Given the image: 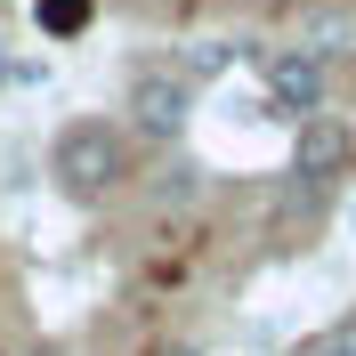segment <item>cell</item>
<instances>
[{"mask_svg": "<svg viewBox=\"0 0 356 356\" xmlns=\"http://www.w3.org/2000/svg\"><path fill=\"white\" fill-rule=\"evenodd\" d=\"M49 178H57V195L65 202H106L122 195V178H130V130H113L106 113H81L65 130L49 138Z\"/></svg>", "mask_w": 356, "mask_h": 356, "instance_id": "6da1fadb", "label": "cell"}, {"mask_svg": "<svg viewBox=\"0 0 356 356\" xmlns=\"http://www.w3.org/2000/svg\"><path fill=\"white\" fill-rule=\"evenodd\" d=\"M186 122H195V81H186L178 65H138L130 81H122V130H130V138L178 146Z\"/></svg>", "mask_w": 356, "mask_h": 356, "instance_id": "7a4b0ae2", "label": "cell"}, {"mask_svg": "<svg viewBox=\"0 0 356 356\" xmlns=\"http://www.w3.org/2000/svg\"><path fill=\"white\" fill-rule=\"evenodd\" d=\"M267 113L275 122H316V113L332 106V65H324V49H267Z\"/></svg>", "mask_w": 356, "mask_h": 356, "instance_id": "3957f363", "label": "cell"}, {"mask_svg": "<svg viewBox=\"0 0 356 356\" xmlns=\"http://www.w3.org/2000/svg\"><path fill=\"white\" fill-rule=\"evenodd\" d=\"M348 162H356V130L348 122H332V113L291 122V178H300V186H332Z\"/></svg>", "mask_w": 356, "mask_h": 356, "instance_id": "277c9868", "label": "cell"}, {"mask_svg": "<svg viewBox=\"0 0 356 356\" xmlns=\"http://www.w3.org/2000/svg\"><path fill=\"white\" fill-rule=\"evenodd\" d=\"M89 17H97V0H33V24H41L49 41H81Z\"/></svg>", "mask_w": 356, "mask_h": 356, "instance_id": "5b68a950", "label": "cell"}, {"mask_svg": "<svg viewBox=\"0 0 356 356\" xmlns=\"http://www.w3.org/2000/svg\"><path fill=\"white\" fill-rule=\"evenodd\" d=\"M227 65H235V41H195V49H186V57H178V73H186V81H219V73Z\"/></svg>", "mask_w": 356, "mask_h": 356, "instance_id": "8992f818", "label": "cell"}, {"mask_svg": "<svg viewBox=\"0 0 356 356\" xmlns=\"http://www.w3.org/2000/svg\"><path fill=\"white\" fill-rule=\"evenodd\" d=\"M316 348H324V356H356V308L340 316V324H324V332H316Z\"/></svg>", "mask_w": 356, "mask_h": 356, "instance_id": "52a82bcc", "label": "cell"}, {"mask_svg": "<svg viewBox=\"0 0 356 356\" xmlns=\"http://www.w3.org/2000/svg\"><path fill=\"white\" fill-rule=\"evenodd\" d=\"M291 356H324V348H316V340H300V348H291Z\"/></svg>", "mask_w": 356, "mask_h": 356, "instance_id": "ba28073f", "label": "cell"}, {"mask_svg": "<svg viewBox=\"0 0 356 356\" xmlns=\"http://www.w3.org/2000/svg\"><path fill=\"white\" fill-rule=\"evenodd\" d=\"M0 81H8V41H0Z\"/></svg>", "mask_w": 356, "mask_h": 356, "instance_id": "9c48e42d", "label": "cell"}, {"mask_svg": "<svg viewBox=\"0 0 356 356\" xmlns=\"http://www.w3.org/2000/svg\"><path fill=\"white\" fill-rule=\"evenodd\" d=\"M162 356H202V348H162Z\"/></svg>", "mask_w": 356, "mask_h": 356, "instance_id": "30bf717a", "label": "cell"}, {"mask_svg": "<svg viewBox=\"0 0 356 356\" xmlns=\"http://www.w3.org/2000/svg\"><path fill=\"white\" fill-rule=\"evenodd\" d=\"M0 356H8V348H0Z\"/></svg>", "mask_w": 356, "mask_h": 356, "instance_id": "8fae6325", "label": "cell"}]
</instances>
